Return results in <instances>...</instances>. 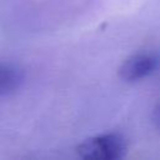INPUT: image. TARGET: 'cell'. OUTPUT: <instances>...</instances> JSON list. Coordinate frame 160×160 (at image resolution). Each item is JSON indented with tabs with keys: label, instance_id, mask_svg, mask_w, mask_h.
Here are the masks:
<instances>
[{
	"label": "cell",
	"instance_id": "obj_4",
	"mask_svg": "<svg viewBox=\"0 0 160 160\" xmlns=\"http://www.w3.org/2000/svg\"><path fill=\"white\" fill-rule=\"evenodd\" d=\"M152 120H154V124L160 128V102L155 106L154 109V112H152Z\"/></svg>",
	"mask_w": 160,
	"mask_h": 160
},
{
	"label": "cell",
	"instance_id": "obj_3",
	"mask_svg": "<svg viewBox=\"0 0 160 160\" xmlns=\"http://www.w3.org/2000/svg\"><path fill=\"white\" fill-rule=\"evenodd\" d=\"M22 82V72L14 65L0 62V96L14 92Z\"/></svg>",
	"mask_w": 160,
	"mask_h": 160
},
{
	"label": "cell",
	"instance_id": "obj_2",
	"mask_svg": "<svg viewBox=\"0 0 160 160\" xmlns=\"http://www.w3.org/2000/svg\"><path fill=\"white\" fill-rule=\"evenodd\" d=\"M159 65L158 56L152 54H132L122 60L118 69V75L126 82L139 81L156 70Z\"/></svg>",
	"mask_w": 160,
	"mask_h": 160
},
{
	"label": "cell",
	"instance_id": "obj_1",
	"mask_svg": "<svg viewBox=\"0 0 160 160\" xmlns=\"http://www.w3.org/2000/svg\"><path fill=\"white\" fill-rule=\"evenodd\" d=\"M75 151L85 160H118L126 154V141L116 132L100 134L84 139Z\"/></svg>",
	"mask_w": 160,
	"mask_h": 160
}]
</instances>
